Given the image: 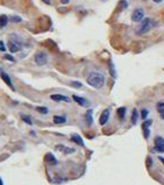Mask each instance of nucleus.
<instances>
[{"instance_id":"f257e3e1","label":"nucleus","mask_w":164,"mask_h":185,"mask_svg":"<svg viewBox=\"0 0 164 185\" xmlns=\"http://www.w3.org/2000/svg\"><path fill=\"white\" fill-rule=\"evenodd\" d=\"M86 82L90 86L94 88V89H101L105 84V76L100 72L97 71H92L87 75L86 77Z\"/></svg>"},{"instance_id":"f03ea898","label":"nucleus","mask_w":164,"mask_h":185,"mask_svg":"<svg viewBox=\"0 0 164 185\" xmlns=\"http://www.w3.org/2000/svg\"><path fill=\"white\" fill-rule=\"evenodd\" d=\"M150 28H151V20L149 18H146V19H143L141 21L140 28L137 29L136 33L140 34V35H143V34H146V33H148V31H150Z\"/></svg>"},{"instance_id":"7ed1b4c3","label":"nucleus","mask_w":164,"mask_h":185,"mask_svg":"<svg viewBox=\"0 0 164 185\" xmlns=\"http://www.w3.org/2000/svg\"><path fill=\"white\" fill-rule=\"evenodd\" d=\"M34 61L37 65L42 66V65H45L48 63V55L44 53V51H37L34 56Z\"/></svg>"},{"instance_id":"20e7f679","label":"nucleus","mask_w":164,"mask_h":185,"mask_svg":"<svg viewBox=\"0 0 164 185\" xmlns=\"http://www.w3.org/2000/svg\"><path fill=\"white\" fill-rule=\"evenodd\" d=\"M144 18V11L142 8H135L133 14H131V20L134 22H140Z\"/></svg>"},{"instance_id":"39448f33","label":"nucleus","mask_w":164,"mask_h":185,"mask_svg":"<svg viewBox=\"0 0 164 185\" xmlns=\"http://www.w3.org/2000/svg\"><path fill=\"white\" fill-rule=\"evenodd\" d=\"M155 149L157 152L164 153V139L162 136H156L155 137Z\"/></svg>"},{"instance_id":"423d86ee","label":"nucleus","mask_w":164,"mask_h":185,"mask_svg":"<svg viewBox=\"0 0 164 185\" xmlns=\"http://www.w3.org/2000/svg\"><path fill=\"white\" fill-rule=\"evenodd\" d=\"M21 48H22V46L18 44V43H15V42H13L11 40L8 41V49H9L11 53H18V51L21 50Z\"/></svg>"},{"instance_id":"0eeeda50","label":"nucleus","mask_w":164,"mask_h":185,"mask_svg":"<svg viewBox=\"0 0 164 185\" xmlns=\"http://www.w3.org/2000/svg\"><path fill=\"white\" fill-rule=\"evenodd\" d=\"M108 118H109V110L106 108V110L101 113V115H100V118H99V123H100L101 126H104L105 123L108 121Z\"/></svg>"},{"instance_id":"6e6552de","label":"nucleus","mask_w":164,"mask_h":185,"mask_svg":"<svg viewBox=\"0 0 164 185\" xmlns=\"http://www.w3.org/2000/svg\"><path fill=\"white\" fill-rule=\"evenodd\" d=\"M72 99L78 104V105H80V106H83V107H86V106H89V101L86 100V99H84V98H82V97H78V95H76V94H73L72 95Z\"/></svg>"},{"instance_id":"1a4fd4ad","label":"nucleus","mask_w":164,"mask_h":185,"mask_svg":"<svg viewBox=\"0 0 164 185\" xmlns=\"http://www.w3.org/2000/svg\"><path fill=\"white\" fill-rule=\"evenodd\" d=\"M50 98L55 101H66V102L70 101V99L66 95H63V94H51Z\"/></svg>"},{"instance_id":"9d476101","label":"nucleus","mask_w":164,"mask_h":185,"mask_svg":"<svg viewBox=\"0 0 164 185\" xmlns=\"http://www.w3.org/2000/svg\"><path fill=\"white\" fill-rule=\"evenodd\" d=\"M151 123V121H144L142 125V129H143V135H144V139H148L149 135H150V132H149V125Z\"/></svg>"},{"instance_id":"9b49d317","label":"nucleus","mask_w":164,"mask_h":185,"mask_svg":"<svg viewBox=\"0 0 164 185\" xmlns=\"http://www.w3.org/2000/svg\"><path fill=\"white\" fill-rule=\"evenodd\" d=\"M1 78H2V80L14 91V88H13V84H12V82H11V78H9V76H8L6 72H1Z\"/></svg>"},{"instance_id":"f8f14e48","label":"nucleus","mask_w":164,"mask_h":185,"mask_svg":"<svg viewBox=\"0 0 164 185\" xmlns=\"http://www.w3.org/2000/svg\"><path fill=\"white\" fill-rule=\"evenodd\" d=\"M71 140H72L73 142H76L77 144H79V146H82V147L84 146V142H83V139H82V137H80V136H79L78 134H72V135H71Z\"/></svg>"},{"instance_id":"ddd939ff","label":"nucleus","mask_w":164,"mask_h":185,"mask_svg":"<svg viewBox=\"0 0 164 185\" xmlns=\"http://www.w3.org/2000/svg\"><path fill=\"white\" fill-rule=\"evenodd\" d=\"M85 120H86V123L89 126H91L93 123V118H92V110H89L85 114Z\"/></svg>"},{"instance_id":"4468645a","label":"nucleus","mask_w":164,"mask_h":185,"mask_svg":"<svg viewBox=\"0 0 164 185\" xmlns=\"http://www.w3.org/2000/svg\"><path fill=\"white\" fill-rule=\"evenodd\" d=\"M8 23V16L7 15H1L0 16V28H5Z\"/></svg>"},{"instance_id":"2eb2a0df","label":"nucleus","mask_w":164,"mask_h":185,"mask_svg":"<svg viewBox=\"0 0 164 185\" xmlns=\"http://www.w3.org/2000/svg\"><path fill=\"white\" fill-rule=\"evenodd\" d=\"M45 161H47V162H49V163H50V164H53V165L57 163L56 158L54 157V155L53 154H47L45 155Z\"/></svg>"},{"instance_id":"dca6fc26","label":"nucleus","mask_w":164,"mask_h":185,"mask_svg":"<svg viewBox=\"0 0 164 185\" xmlns=\"http://www.w3.org/2000/svg\"><path fill=\"white\" fill-rule=\"evenodd\" d=\"M56 149H58V150H63L65 154H71V153L75 152V149H72V148H66V147H63V146H57Z\"/></svg>"},{"instance_id":"f3484780","label":"nucleus","mask_w":164,"mask_h":185,"mask_svg":"<svg viewBox=\"0 0 164 185\" xmlns=\"http://www.w3.org/2000/svg\"><path fill=\"white\" fill-rule=\"evenodd\" d=\"M125 114H126V108H125V107H120V108L118 110V115H119V118H120L121 120L125 119Z\"/></svg>"},{"instance_id":"a211bd4d","label":"nucleus","mask_w":164,"mask_h":185,"mask_svg":"<svg viewBox=\"0 0 164 185\" xmlns=\"http://www.w3.org/2000/svg\"><path fill=\"white\" fill-rule=\"evenodd\" d=\"M65 121H66L65 117H58V115L54 117V122L55 123H64Z\"/></svg>"},{"instance_id":"6ab92c4d","label":"nucleus","mask_w":164,"mask_h":185,"mask_svg":"<svg viewBox=\"0 0 164 185\" xmlns=\"http://www.w3.org/2000/svg\"><path fill=\"white\" fill-rule=\"evenodd\" d=\"M109 72H111V75H112L113 78H116V72H115V69H114V65H113L112 62L109 63Z\"/></svg>"},{"instance_id":"aec40b11","label":"nucleus","mask_w":164,"mask_h":185,"mask_svg":"<svg viewBox=\"0 0 164 185\" xmlns=\"http://www.w3.org/2000/svg\"><path fill=\"white\" fill-rule=\"evenodd\" d=\"M21 119L25 121V122L27 123V125H33V121H32V119L28 117V115H25V114H22L21 115Z\"/></svg>"},{"instance_id":"412c9836","label":"nucleus","mask_w":164,"mask_h":185,"mask_svg":"<svg viewBox=\"0 0 164 185\" xmlns=\"http://www.w3.org/2000/svg\"><path fill=\"white\" fill-rule=\"evenodd\" d=\"M136 121H137V111L136 110H133V115H131V122L136 123Z\"/></svg>"},{"instance_id":"4be33fe9","label":"nucleus","mask_w":164,"mask_h":185,"mask_svg":"<svg viewBox=\"0 0 164 185\" xmlns=\"http://www.w3.org/2000/svg\"><path fill=\"white\" fill-rule=\"evenodd\" d=\"M36 111L37 112H40V113H42V114H47L48 113V108L47 107H36Z\"/></svg>"},{"instance_id":"5701e85b","label":"nucleus","mask_w":164,"mask_h":185,"mask_svg":"<svg viewBox=\"0 0 164 185\" xmlns=\"http://www.w3.org/2000/svg\"><path fill=\"white\" fill-rule=\"evenodd\" d=\"M70 85H72V86L76 88V89H80V88H82V84H80L79 82H70Z\"/></svg>"},{"instance_id":"b1692460","label":"nucleus","mask_w":164,"mask_h":185,"mask_svg":"<svg viewBox=\"0 0 164 185\" xmlns=\"http://www.w3.org/2000/svg\"><path fill=\"white\" fill-rule=\"evenodd\" d=\"M11 20H12L13 22H21V21H22V19H21L20 16H16V15H13V16L11 18Z\"/></svg>"},{"instance_id":"393cba45","label":"nucleus","mask_w":164,"mask_h":185,"mask_svg":"<svg viewBox=\"0 0 164 185\" xmlns=\"http://www.w3.org/2000/svg\"><path fill=\"white\" fill-rule=\"evenodd\" d=\"M157 110H158V112L164 111V102H158L157 104Z\"/></svg>"},{"instance_id":"a878e982","label":"nucleus","mask_w":164,"mask_h":185,"mask_svg":"<svg viewBox=\"0 0 164 185\" xmlns=\"http://www.w3.org/2000/svg\"><path fill=\"white\" fill-rule=\"evenodd\" d=\"M147 115H148V111L144 108V110H142L141 111V117H142V119H146L147 118Z\"/></svg>"},{"instance_id":"bb28decb","label":"nucleus","mask_w":164,"mask_h":185,"mask_svg":"<svg viewBox=\"0 0 164 185\" xmlns=\"http://www.w3.org/2000/svg\"><path fill=\"white\" fill-rule=\"evenodd\" d=\"M0 51H6V46L2 41H0Z\"/></svg>"},{"instance_id":"cd10ccee","label":"nucleus","mask_w":164,"mask_h":185,"mask_svg":"<svg viewBox=\"0 0 164 185\" xmlns=\"http://www.w3.org/2000/svg\"><path fill=\"white\" fill-rule=\"evenodd\" d=\"M5 58H6V60H8V61H11V62H15V60H14L11 55H5Z\"/></svg>"},{"instance_id":"c85d7f7f","label":"nucleus","mask_w":164,"mask_h":185,"mask_svg":"<svg viewBox=\"0 0 164 185\" xmlns=\"http://www.w3.org/2000/svg\"><path fill=\"white\" fill-rule=\"evenodd\" d=\"M160 117H161V119H162V120H164V111L160 112Z\"/></svg>"},{"instance_id":"c756f323","label":"nucleus","mask_w":164,"mask_h":185,"mask_svg":"<svg viewBox=\"0 0 164 185\" xmlns=\"http://www.w3.org/2000/svg\"><path fill=\"white\" fill-rule=\"evenodd\" d=\"M158 158H160V161L163 163V165H164V157H158Z\"/></svg>"},{"instance_id":"7c9ffc66","label":"nucleus","mask_w":164,"mask_h":185,"mask_svg":"<svg viewBox=\"0 0 164 185\" xmlns=\"http://www.w3.org/2000/svg\"><path fill=\"white\" fill-rule=\"evenodd\" d=\"M43 1H44L45 4H48V5H50V4H51V2H50V0H43Z\"/></svg>"},{"instance_id":"2f4dec72","label":"nucleus","mask_w":164,"mask_h":185,"mask_svg":"<svg viewBox=\"0 0 164 185\" xmlns=\"http://www.w3.org/2000/svg\"><path fill=\"white\" fill-rule=\"evenodd\" d=\"M163 0H154V2H156V4H160V2H162Z\"/></svg>"},{"instance_id":"473e14b6","label":"nucleus","mask_w":164,"mask_h":185,"mask_svg":"<svg viewBox=\"0 0 164 185\" xmlns=\"http://www.w3.org/2000/svg\"><path fill=\"white\" fill-rule=\"evenodd\" d=\"M70 0H62V4H67Z\"/></svg>"},{"instance_id":"72a5a7b5","label":"nucleus","mask_w":164,"mask_h":185,"mask_svg":"<svg viewBox=\"0 0 164 185\" xmlns=\"http://www.w3.org/2000/svg\"><path fill=\"white\" fill-rule=\"evenodd\" d=\"M0 185H2V182H1V179H0Z\"/></svg>"},{"instance_id":"f704fd0d","label":"nucleus","mask_w":164,"mask_h":185,"mask_svg":"<svg viewBox=\"0 0 164 185\" xmlns=\"http://www.w3.org/2000/svg\"><path fill=\"white\" fill-rule=\"evenodd\" d=\"M101 1H107V0H101Z\"/></svg>"}]
</instances>
